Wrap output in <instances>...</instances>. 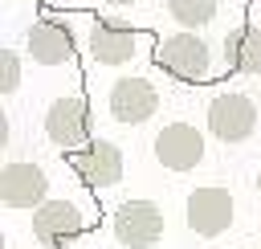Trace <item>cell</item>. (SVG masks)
<instances>
[{"label": "cell", "instance_id": "1", "mask_svg": "<svg viewBox=\"0 0 261 249\" xmlns=\"http://www.w3.org/2000/svg\"><path fill=\"white\" fill-rule=\"evenodd\" d=\"M151 57H155V65H159L163 73H171L175 82H204L208 69H212V49H208V41L196 37L192 29L175 33V37H163Z\"/></svg>", "mask_w": 261, "mask_h": 249}, {"label": "cell", "instance_id": "2", "mask_svg": "<svg viewBox=\"0 0 261 249\" xmlns=\"http://www.w3.org/2000/svg\"><path fill=\"white\" fill-rule=\"evenodd\" d=\"M65 163H69V171H73L86 188H114V184L122 180V171H126L122 151H118L110 139H90V143H82V147H69V151H65Z\"/></svg>", "mask_w": 261, "mask_h": 249}, {"label": "cell", "instance_id": "3", "mask_svg": "<svg viewBox=\"0 0 261 249\" xmlns=\"http://www.w3.org/2000/svg\"><path fill=\"white\" fill-rule=\"evenodd\" d=\"M184 216H188V229H192L196 237H220V233L232 225V216H237L232 192H228V188H216V184H204V188L188 192Z\"/></svg>", "mask_w": 261, "mask_h": 249}, {"label": "cell", "instance_id": "4", "mask_svg": "<svg viewBox=\"0 0 261 249\" xmlns=\"http://www.w3.org/2000/svg\"><path fill=\"white\" fill-rule=\"evenodd\" d=\"M110 229H114L118 245H126V249H151L163 237V212L155 200H126L114 208Z\"/></svg>", "mask_w": 261, "mask_h": 249}, {"label": "cell", "instance_id": "5", "mask_svg": "<svg viewBox=\"0 0 261 249\" xmlns=\"http://www.w3.org/2000/svg\"><path fill=\"white\" fill-rule=\"evenodd\" d=\"M86 212L73 204V200H45L33 208V237L49 249H65L73 237L86 233Z\"/></svg>", "mask_w": 261, "mask_h": 249}, {"label": "cell", "instance_id": "6", "mask_svg": "<svg viewBox=\"0 0 261 249\" xmlns=\"http://www.w3.org/2000/svg\"><path fill=\"white\" fill-rule=\"evenodd\" d=\"M24 49H29V57H33L37 65H65V61L73 57V49H77V37H73V29H69L65 20L41 16V20H33L29 33H24Z\"/></svg>", "mask_w": 261, "mask_h": 249}, {"label": "cell", "instance_id": "7", "mask_svg": "<svg viewBox=\"0 0 261 249\" xmlns=\"http://www.w3.org/2000/svg\"><path fill=\"white\" fill-rule=\"evenodd\" d=\"M257 127V106L249 94H216L208 106V131L220 143H241Z\"/></svg>", "mask_w": 261, "mask_h": 249}, {"label": "cell", "instance_id": "8", "mask_svg": "<svg viewBox=\"0 0 261 249\" xmlns=\"http://www.w3.org/2000/svg\"><path fill=\"white\" fill-rule=\"evenodd\" d=\"M155 159L167 171H192L204 159V135L192 122H167L155 135Z\"/></svg>", "mask_w": 261, "mask_h": 249}, {"label": "cell", "instance_id": "9", "mask_svg": "<svg viewBox=\"0 0 261 249\" xmlns=\"http://www.w3.org/2000/svg\"><path fill=\"white\" fill-rule=\"evenodd\" d=\"M45 135L57 147H82V143H90V106H86V98L69 94V98L49 102V110H45Z\"/></svg>", "mask_w": 261, "mask_h": 249}, {"label": "cell", "instance_id": "10", "mask_svg": "<svg viewBox=\"0 0 261 249\" xmlns=\"http://www.w3.org/2000/svg\"><path fill=\"white\" fill-rule=\"evenodd\" d=\"M49 176L37 163H4L0 167V204L4 208H37L45 204Z\"/></svg>", "mask_w": 261, "mask_h": 249}, {"label": "cell", "instance_id": "11", "mask_svg": "<svg viewBox=\"0 0 261 249\" xmlns=\"http://www.w3.org/2000/svg\"><path fill=\"white\" fill-rule=\"evenodd\" d=\"M155 110H159V90L147 78H122V82H114V90H110V114L118 122L139 127Z\"/></svg>", "mask_w": 261, "mask_h": 249}, {"label": "cell", "instance_id": "12", "mask_svg": "<svg viewBox=\"0 0 261 249\" xmlns=\"http://www.w3.org/2000/svg\"><path fill=\"white\" fill-rule=\"evenodd\" d=\"M139 49V33L122 20H94L90 29V57L98 65H126Z\"/></svg>", "mask_w": 261, "mask_h": 249}, {"label": "cell", "instance_id": "13", "mask_svg": "<svg viewBox=\"0 0 261 249\" xmlns=\"http://www.w3.org/2000/svg\"><path fill=\"white\" fill-rule=\"evenodd\" d=\"M224 65L232 73H261V24H241L224 37Z\"/></svg>", "mask_w": 261, "mask_h": 249}, {"label": "cell", "instance_id": "14", "mask_svg": "<svg viewBox=\"0 0 261 249\" xmlns=\"http://www.w3.org/2000/svg\"><path fill=\"white\" fill-rule=\"evenodd\" d=\"M216 8H220V0H167L171 20L184 24V29H204L216 16Z\"/></svg>", "mask_w": 261, "mask_h": 249}, {"label": "cell", "instance_id": "15", "mask_svg": "<svg viewBox=\"0 0 261 249\" xmlns=\"http://www.w3.org/2000/svg\"><path fill=\"white\" fill-rule=\"evenodd\" d=\"M20 90V57L4 45L0 49V94L8 98V94H16Z\"/></svg>", "mask_w": 261, "mask_h": 249}, {"label": "cell", "instance_id": "16", "mask_svg": "<svg viewBox=\"0 0 261 249\" xmlns=\"http://www.w3.org/2000/svg\"><path fill=\"white\" fill-rule=\"evenodd\" d=\"M106 4H114V8H126V4H139V0H106Z\"/></svg>", "mask_w": 261, "mask_h": 249}, {"label": "cell", "instance_id": "17", "mask_svg": "<svg viewBox=\"0 0 261 249\" xmlns=\"http://www.w3.org/2000/svg\"><path fill=\"white\" fill-rule=\"evenodd\" d=\"M257 192H261V171H257Z\"/></svg>", "mask_w": 261, "mask_h": 249}, {"label": "cell", "instance_id": "18", "mask_svg": "<svg viewBox=\"0 0 261 249\" xmlns=\"http://www.w3.org/2000/svg\"><path fill=\"white\" fill-rule=\"evenodd\" d=\"M257 4H261V0H257Z\"/></svg>", "mask_w": 261, "mask_h": 249}]
</instances>
